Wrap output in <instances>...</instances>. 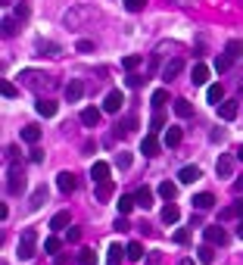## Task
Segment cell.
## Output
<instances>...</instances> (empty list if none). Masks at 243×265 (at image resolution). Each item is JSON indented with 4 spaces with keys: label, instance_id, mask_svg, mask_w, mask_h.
I'll return each mask as SVG.
<instances>
[{
    "label": "cell",
    "instance_id": "cell-34",
    "mask_svg": "<svg viewBox=\"0 0 243 265\" xmlns=\"http://www.w3.org/2000/svg\"><path fill=\"white\" fill-rule=\"evenodd\" d=\"M78 265H97V253L94 250H81L78 253Z\"/></svg>",
    "mask_w": 243,
    "mask_h": 265
},
{
    "label": "cell",
    "instance_id": "cell-8",
    "mask_svg": "<svg viewBox=\"0 0 243 265\" xmlns=\"http://www.w3.org/2000/svg\"><path fill=\"white\" fill-rule=\"evenodd\" d=\"M81 97H85V85H81L78 78L69 81V85H66V100H69V103H78Z\"/></svg>",
    "mask_w": 243,
    "mask_h": 265
},
{
    "label": "cell",
    "instance_id": "cell-50",
    "mask_svg": "<svg viewBox=\"0 0 243 265\" xmlns=\"http://www.w3.org/2000/svg\"><path fill=\"white\" fill-rule=\"evenodd\" d=\"M40 159H44V150L34 147V150H31V162H40Z\"/></svg>",
    "mask_w": 243,
    "mask_h": 265
},
{
    "label": "cell",
    "instance_id": "cell-3",
    "mask_svg": "<svg viewBox=\"0 0 243 265\" xmlns=\"http://www.w3.org/2000/svg\"><path fill=\"white\" fill-rule=\"evenodd\" d=\"M202 237H206V243H212V247H215V243L221 247V243L228 240V234H225V228H221V225H209V228L202 231Z\"/></svg>",
    "mask_w": 243,
    "mask_h": 265
},
{
    "label": "cell",
    "instance_id": "cell-19",
    "mask_svg": "<svg viewBox=\"0 0 243 265\" xmlns=\"http://www.w3.org/2000/svg\"><path fill=\"white\" fill-rule=\"evenodd\" d=\"M175 116L178 119H190L193 116V103L190 100H175Z\"/></svg>",
    "mask_w": 243,
    "mask_h": 265
},
{
    "label": "cell",
    "instance_id": "cell-47",
    "mask_svg": "<svg viewBox=\"0 0 243 265\" xmlns=\"http://www.w3.org/2000/svg\"><path fill=\"white\" fill-rule=\"evenodd\" d=\"M187 240H190V234H187L184 228H181V231H175V243H187Z\"/></svg>",
    "mask_w": 243,
    "mask_h": 265
},
{
    "label": "cell",
    "instance_id": "cell-38",
    "mask_svg": "<svg viewBox=\"0 0 243 265\" xmlns=\"http://www.w3.org/2000/svg\"><path fill=\"white\" fill-rule=\"evenodd\" d=\"M121 66H125L128 72H134V69L140 66V56H137V53H131V56H125V59H121Z\"/></svg>",
    "mask_w": 243,
    "mask_h": 265
},
{
    "label": "cell",
    "instance_id": "cell-1",
    "mask_svg": "<svg viewBox=\"0 0 243 265\" xmlns=\"http://www.w3.org/2000/svg\"><path fill=\"white\" fill-rule=\"evenodd\" d=\"M19 259L22 262H28V259H34V253H37V231L34 228H25L22 231V237H19Z\"/></svg>",
    "mask_w": 243,
    "mask_h": 265
},
{
    "label": "cell",
    "instance_id": "cell-16",
    "mask_svg": "<svg viewBox=\"0 0 243 265\" xmlns=\"http://www.w3.org/2000/svg\"><path fill=\"white\" fill-rule=\"evenodd\" d=\"M97 122H100V109H94V106L81 109V125H88V128H97Z\"/></svg>",
    "mask_w": 243,
    "mask_h": 265
},
{
    "label": "cell",
    "instance_id": "cell-20",
    "mask_svg": "<svg viewBox=\"0 0 243 265\" xmlns=\"http://www.w3.org/2000/svg\"><path fill=\"white\" fill-rule=\"evenodd\" d=\"M91 178H94L97 184H100V181H109V166H106V162H94V166H91Z\"/></svg>",
    "mask_w": 243,
    "mask_h": 265
},
{
    "label": "cell",
    "instance_id": "cell-30",
    "mask_svg": "<svg viewBox=\"0 0 243 265\" xmlns=\"http://www.w3.org/2000/svg\"><path fill=\"white\" fill-rule=\"evenodd\" d=\"M66 225H69V212H56V215L50 218V228H53V231H66Z\"/></svg>",
    "mask_w": 243,
    "mask_h": 265
},
{
    "label": "cell",
    "instance_id": "cell-7",
    "mask_svg": "<svg viewBox=\"0 0 243 265\" xmlns=\"http://www.w3.org/2000/svg\"><path fill=\"white\" fill-rule=\"evenodd\" d=\"M75 184H78V181H75L72 172H59V175H56V187H59L63 194H72V191H75Z\"/></svg>",
    "mask_w": 243,
    "mask_h": 265
},
{
    "label": "cell",
    "instance_id": "cell-18",
    "mask_svg": "<svg viewBox=\"0 0 243 265\" xmlns=\"http://www.w3.org/2000/svg\"><path fill=\"white\" fill-rule=\"evenodd\" d=\"M218 116H221L225 122H231V119H237V100H225V103L218 106Z\"/></svg>",
    "mask_w": 243,
    "mask_h": 265
},
{
    "label": "cell",
    "instance_id": "cell-22",
    "mask_svg": "<svg viewBox=\"0 0 243 265\" xmlns=\"http://www.w3.org/2000/svg\"><path fill=\"white\" fill-rule=\"evenodd\" d=\"M196 256H199L202 265H212V262H215V250H212V243H202V247L196 250Z\"/></svg>",
    "mask_w": 243,
    "mask_h": 265
},
{
    "label": "cell",
    "instance_id": "cell-52",
    "mask_svg": "<svg viewBox=\"0 0 243 265\" xmlns=\"http://www.w3.org/2000/svg\"><path fill=\"white\" fill-rule=\"evenodd\" d=\"M234 191H237V194H243V178H240V181H234Z\"/></svg>",
    "mask_w": 243,
    "mask_h": 265
},
{
    "label": "cell",
    "instance_id": "cell-23",
    "mask_svg": "<svg viewBox=\"0 0 243 265\" xmlns=\"http://www.w3.org/2000/svg\"><path fill=\"white\" fill-rule=\"evenodd\" d=\"M225 53H228L231 59H240V56H243V41H240V37H234V41H228Z\"/></svg>",
    "mask_w": 243,
    "mask_h": 265
},
{
    "label": "cell",
    "instance_id": "cell-14",
    "mask_svg": "<svg viewBox=\"0 0 243 265\" xmlns=\"http://www.w3.org/2000/svg\"><path fill=\"white\" fill-rule=\"evenodd\" d=\"M218 218H221V221H231V218H243V200H237L234 206L221 209V212H218Z\"/></svg>",
    "mask_w": 243,
    "mask_h": 265
},
{
    "label": "cell",
    "instance_id": "cell-12",
    "mask_svg": "<svg viewBox=\"0 0 243 265\" xmlns=\"http://www.w3.org/2000/svg\"><path fill=\"white\" fill-rule=\"evenodd\" d=\"M190 81H193V85H206V81H209V66L196 63V66H193V72H190Z\"/></svg>",
    "mask_w": 243,
    "mask_h": 265
},
{
    "label": "cell",
    "instance_id": "cell-54",
    "mask_svg": "<svg viewBox=\"0 0 243 265\" xmlns=\"http://www.w3.org/2000/svg\"><path fill=\"white\" fill-rule=\"evenodd\" d=\"M237 159H243V147H240V150H237Z\"/></svg>",
    "mask_w": 243,
    "mask_h": 265
},
{
    "label": "cell",
    "instance_id": "cell-10",
    "mask_svg": "<svg viewBox=\"0 0 243 265\" xmlns=\"http://www.w3.org/2000/svg\"><path fill=\"white\" fill-rule=\"evenodd\" d=\"M140 153H144V156H159V140H156V134H147V137L140 140Z\"/></svg>",
    "mask_w": 243,
    "mask_h": 265
},
{
    "label": "cell",
    "instance_id": "cell-27",
    "mask_svg": "<svg viewBox=\"0 0 243 265\" xmlns=\"http://www.w3.org/2000/svg\"><path fill=\"white\" fill-rule=\"evenodd\" d=\"M115 206H118V212H121V215H128V212H131L134 206H137V200L125 194V197H118V203H115Z\"/></svg>",
    "mask_w": 243,
    "mask_h": 265
},
{
    "label": "cell",
    "instance_id": "cell-40",
    "mask_svg": "<svg viewBox=\"0 0 243 265\" xmlns=\"http://www.w3.org/2000/svg\"><path fill=\"white\" fill-rule=\"evenodd\" d=\"M150 128H153V131H162V128H166V116H162V112H156L153 122H150Z\"/></svg>",
    "mask_w": 243,
    "mask_h": 265
},
{
    "label": "cell",
    "instance_id": "cell-17",
    "mask_svg": "<svg viewBox=\"0 0 243 265\" xmlns=\"http://www.w3.org/2000/svg\"><path fill=\"white\" fill-rule=\"evenodd\" d=\"M159 197L166 200V203H172V200L178 197V184H172V181H162V184H159Z\"/></svg>",
    "mask_w": 243,
    "mask_h": 265
},
{
    "label": "cell",
    "instance_id": "cell-39",
    "mask_svg": "<svg viewBox=\"0 0 243 265\" xmlns=\"http://www.w3.org/2000/svg\"><path fill=\"white\" fill-rule=\"evenodd\" d=\"M44 253H53V256H56V253H59V237H47V240H44Z\"/></svg>",
    "mask_w": 243,
    "mask_h": 265
},
{
    "label": "cell",
    "instance_id": "cell-41",
    "mask_svg": "<svg viewBox=\"0 0 243 265\" xmlns=\"http://www.w3.org/2000/svg\"><path fill=\"white\" fill-rule=\"evenodd\" d=\"M144 265H162V253H159V250H150V253H147V262H144Z\"/></svg>",
    "mask_w": 243,
    "mask_h": 265
},
{
    "label": "cell",
    "instance_id": "cell-11",
    "mask_svg": "<svg viewBox=\"0 0 243 265\" xmlns=\"http://www.w3.org/2000/svg\"><path fill=\"white\" fill-rule=\"evenodd\" d=\"M121 256H128V250H121L118 243H109V250H106V265H121Z\"/></svg>",
    "mask_w": 243,
    "mask_h": 265
},
{
    "label": "cell",
    "instance_id": "cell-35",
    "mask_svg": "<svg viewBox=\"0 0 243 265\" xmlns=\"http://www.w3.org/2000/svg\"><path fill=\"white\" fill-rule=\"evenodd\" d=\"M37 50L44 53V56H59V47H56V44H50V41H40V44H37Z\"/></svg>",
    "mask_w": 243,
    "mask_h": 265
},
{
    "label": "cell",
    "instance_id": "cell-53",
    "mask_svg": "<svg viewBox=\"0 0 243 265\" xmlns=\"http://www.w3.org/2000/svg\"><path fill=\"white\" fill-rule=\"evenodd\" d=\"M237 237L243 240V218H240V225H237Z\"/></svg>",
    "mask_w": 243,
    "mask_h": 265
},
{
    "label": "cell",
    "instance_id": "cell-32",
    "mask_svg": "<svg viewBox=\"0 0 243 265\" xmlns=\"http://www.w3.org/2000/svg\"><path fill=\"white\" fill-rule=\"evenodd\" d=\"M181 128H166V147H178L181 144Z\"/></svg>",
    "mask_w": 243,
    "mask_h": 265
},
{
    "label": "cell",
    "instance_id": "cell-21",
    "mask_svg": "<svg viewBox=\"0 0 243 265\" xmlns=\"http://www.w3.org/2000/svg\"><path fill=\"white\" fill-rule=\"evenodd\" d=\"M134 200H137L140 209H150V206H153V191H150V187H140V191L134 194Z\"/></svg>",
    "mask_w": 243,
    "mask_h": 265
},
{
    "label": "cell",
    "instance_id": "cell-13",
    "mask_svg": "<svg viewBox=\"0 0 243 265\" xmlns=\"http://www.w3.org/2000/svg\"><path fill=\"white\" fill-rule=\"evenodd\" d=\"M199 175H202V172H199L196 166H184V169L178 172V181H181V184H193V181H199Z\"/></svg>",
    "mask_w": 243,
    "mask_h": 265
},
{
    "label": "cell",
    "instance_id": "cell-42",
    "mask_svg": "<svg viewBox=\"0 0 243 265\" xmlns=\"http://www.w3.org/2000/svg\"><path fill=\"white\" fill-rule=\"evenodd\" d=\"M125 7H128L131 13H140V10L147 7V0H125Z\"/></svg>",
    "mask_w": 243,
    "mask_h": 265
},
{
    "label": "cell",
    "instance_id": "cell-5",
    "mask_svg": "<svg viewBox=\"0 0 243 265\" xmlns=\"http://www.w3.org/2000/svg\"><path fill=\"white\" fill-rule=\"evenodd\" d=\"M215 172H218V178H231L234 175V156L231 153H221L218 162H215Z\"/></svg>",
    "mask_w": 243,
    "mask_h": 265
},
{
    "label": "cell",
    "instance_id": "cell-4",
    "mask_svg": "<svg viewBox=\"0 0 243 265\" xmlns=\"http://www.w3.org/2000/svg\"><path fill=\"white\" fill-rule=\"evenodd\" d=\"M121 103H125V94H121V91H109L106 100H103V112H118Z\"/></svg>",
    "mask_w": 243,
    "mask_h": 265
},
{
    "label": "cell",
    "instance_id": "cell-28",
    "mask_svg": "<svg viewBox=\"0 0 243 265\" xmlns=\"http://www.w3.org/2000/svg\"><path fill=\"white\" fill-rule=\"evenodd\" d=\"M206 97H209V103H212V106L225 103V91H221V85H212V88L206 91Z\"/></svg>",
    "mask_w": 243,
    "mask_h": 265
},
{
    "label": "cell",
    "instance_id": "cell-33",
    "mask_svg": "<svg viewBox=\"0 0 243 265\" xmlns=\"http://www.w3.org/2000/svg\"><path fill=\"white\" fill-rule=\"evenodd\" d=\"M125 250H128V259H134V262H140V259L147 256V253H144V247H140L137 240H131V243H128Z\"/></svg>",
    "mask_w": 243,
    "mask_h": 265
},
{
    "label": "cell",
    "instance_id": "cell-15",
    "mask_svg": "<svg viewBox=\"0 0 243 265\" xmlns=\"http://www.w3.org/2000/svg\"><path fill=\"white\" fill-rule=\"evenodd\" d=\"M34 109H37V116H44V119H53L56 116V103L53 100H37Z\"/></svg>",
    "mask_w": 243,
    "mask_h": 265
},
{
    "label": "cell",
    "instance_id": "cell-48",
    "mask_svg": "<svg viewBox=\"0 0 243 265\" xmlns=\"http://www.w3.org/2000/svg\"><path fill=\"white\" fill-rule=\"evenodd\" d=\"M72 259H69V253H56V259H53V265H69Z\"/></svg>",
    "mask_w": 243,
    "mask_h": 265
},
{
    "label": "cell",
    "instance_id": "cell-55",
    "mask_svg": "<svg viewBox=\"0 0 243 265\" xmlns=\"http://www.w3.org/2000/svg\"><path fill=\"white\" fill-rule=\"evenodd\" d=\"M181 265H193V262H190V259H184V262H181Z\"/></svg>",
    "mask_w": 243,
    "mask_h": 265
},
{
    "label": "cell",
    "instance_id": "cell-44",
    "mask_svg": "<svg viewBox=\"0 0 243 265\" xmlns=\"http://www.w3.org/2000/svg\"><path fill=\"white\" fill-rule=\"evenodd\" d=\"M144 81H147V78H144V75H134V72L128 75V85H131V88H140Z\"/></svg>",
    "mask_w": 243,
    "mask_h": 265
},
{
    "label": "cell",
    "instance_id": "cell-36",
    "mask_svg": "<svg viewBox=\"0 0 243 265\" xmlns=\"http://www.w3.org/2000/svg\"><path fill=\"white\" fill-rule=\"evenodd\" d=\"M231 66H234V59H231V56H228V53H221V56H218V59H215V72H228V69H231Z\"/></svg>",
    "mask_w": 243,
    "mask_h": 265
},
{
    "label": "cell",
    "instance_id": "cell-2",
    "mask_svg": "<svg viewBox=\"0 0 243 265\" xmlns=\"http://www.w3.org/2000/svg\"><path fill=\"white\" fill-rule=\"evenodd\" d=\"M22 191H25V172H22V166H10L7 169V194L19 197Z\"/></svg>",
    "mask_w": 243,
    "mask_h": 265
},
{
    "label": "cell",
    "instance_id": "cell-51",
    "mask_svg": "<svg viewBox=\"0 0 243 265\" xmlns=\"http://www.w3.org/2000/svg\"><path fill=\"white\" fill-rule=\"evenodd\" d=\"M115 228H118V231H131V225H128L125 218H118V221H115Z\"/></svg>",
    "mask_w": 243,
    "mask_h": 265
},
{
    "label": "cell",
    "instance_id": "cell-46",
    "mask_svg": "<svg viewBox=\"0 0 243 265\" xmlns=\"http://www.w3.org/2000/svg\"><path fill=\"white\" fill-rule=\"evenodd\" d=\"M66 237H69V243H78V240H81V231L72 228V231H66Z\"/></svg>",
    "mask_w": 243,
    "mask_h": 265
},
{
    "label": "cell",
    "instance_id": "cell-26",
    "mask_svg": "<svg viewBox=\"0 0 243 265\" xmlns=\"http://www.w3.org/2000/svg\"><path fill=\"white\" fill-rule=\"evenodd\" d=\"M178 218H181V212H178V206H175V203H169L166 209H162V221H166V225H175Z\"/></svg>",
    "mask_w": 243,
    "mask_h": 265
},
{
    "label": "cell",
    "instance_id": "cell-43",
    "mask_svg": "<svg viewBox=\"0 0 243 265\" xmlns=\"http://www.w3.org/2000/svg\"><path fill=\"white\" fill-rule=\"evenodd\" d=\"M4 34H16V19H4Z\"/></svg>",
    "mask_w": 243,
    "mask_h": 265
},
{
    "label": "cell",
    "instance_id": "cell-24",
    "mask_svg": "<svg viewBox=\"0 0 243 265\" xmlns=\"http://www.w3.org/2000/svg\"><path fill=\"white\" fill-rule=\"evenodd\" d=\"M112 191H115L112 181H100V184H97V200H100V203H106V200L112 197Z\"/></svg>",
    "mask_w": 243,
    "mask_h": 265
},
{
    "label": "cell",
    "instance_id": "cell-9",
    "mask_svg": "<svg viewBox=\"0 0 243 265\" xmlns=\"http://www.w3.org/2000/svg\"><path fill=\"white\" fill-rule=\"evenodd\" d=\"M181 69H184V59H181V56H175L172 63H166V69H162V78L172 81L175 75H181Z\"/></svg>",
    "mask_w": 243,
    "mask_h": 265
},
{
    "label": "cell",
    "instance_id": "cell-49",
    "mask_svg": "<svg viewBox=\"0 0 243 265\" xmlns=\"http://www.w3.org/2000/svg\"><path fill=\"white\" fill-rule=\"evenodd\" d=\"M78 50H81V53H91L94 44H91V41H78Z\"/></svg>",
    "mask_w": 243,
    "mask_h": 265
},
{
    "label": "cell",
    "instance_id": "cell-45",
    "mask_svg": "<svg viewBox=\"0 0 243 265\" xmlns=\"http://www.w3.org/2000/svg\"><path fill=\"white\" fill-rule=\"evenodd\" d=\"M118 169H131V153H118Z\"/></svg>",
    "mask_w": 243,
    "mask_h": 265
},
{
    "label": "cell",
    "instance_id": "cell-6",
    "mask_svg": "<svg viewBox=\"0 0 243 265\" xmlns=\"http://www.w3.org/2000/svg\"><path fill=\"white\" fill-rule=\"evenodd\" d=\"M44 203H47V187L40 184V187H34V194H31V200H28V212H37Z\"/></svg>",
    "mask_w": 243,
    "mask_h": 265
},
{
    "label": "cell",
    "instance_id": "cell-37",
    "mask_svg": "<svg viewBox=\"0 0 243 265\" xmlns=\"http://www.w3.org/2000/svg\"><path fill=\"white\" fill-rule=\"evenodd\" d=\"M0 94H4L7 100H13V97H19V91H16V85H10V81H4V85H0Z\"/></svg>",
    "mask_w": 243,
    "mask_h": 265
},
{
    "label": "cell",
    "instance_id": "cell-25",
    "mask_svg": "<svg viewBox=\"0 0 243 265\" xmlns=\"http://www.w3.org/2000/svg\"><path fill=\"white\" fill-rule=\"evenodd\" d=\"M193 206H196V209H212V206H215V197H212V194H196V197H193Z\"/></svg>",
    "mask_w": 243,
    "mask_h": 265
},
{
    "label": "cell",
    "instance_id": "cell-29",
    "mask_svg": "<svg viewBox=\"0 0 243 265\" xmlns=\"http://www.w3.org/2000/svg\"><path fill=\"white\" fill-rule=\"evenodd\" d=\"M22 140L37 144V140H40V128H37V125H25V128H22Z\"/></svg>",
    "mask_w": 243,
    "mask_h": 265
},
{
    "label": "cell",
    "instance_id": "cell-31",
    "mask_svg": "<svg viewBox=\"0 0 243 265\" xmlns=\"http://www.w3.org/2000/svg\"><path fill=\"white\" fill-rule=\"evenodd\" d=\"M166 100H169V91L166 88H159L153 97H150V103H153V109H162V106H166Z\"/></svg>",
    "mask_w": 243,
    "mask_h": 265
}]
</instances>
